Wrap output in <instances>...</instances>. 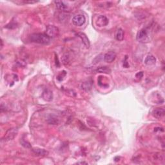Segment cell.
<instances>
[{
  "instance_id": "obj_1",
  "label": "cell",
  "mask_w": 165,
  "mask_h": 165,
  "mask_svg": "<svg viewBox=\"0 0 165 165\" xmlns=\"http://www.w3.org/2000/svg\"><path fill=\"white\" fill-rule=\"evenodd\" d=\"M30 41L39 43V44L47 45L50 43L51 38L46 34L37 33L32 34L30 36Z\"/></svg>"
},
{
  "instance_id": "obj_2",
  "label": "cell",
  "mask_w": 165,
  "mask_h": 165,
  "mask_svg": "<svg viewBox=\"0 0 165 165\" xmlns=\"http://www.w3.org/2000/svg\"><path fill=\"white\" fill-rule=\"evenodd\" d=\"M46 34L50 38H54L55 37L58 36L59 29L58 28L54 25H48L46 27Z\"/></svg>"
},
{
  "instance_id": "obj_3",
  "label": "cell",
  "mask_w": 165,
  "mask_h": 165,
  "mask_svg": "<svg viewBox=\"0 0 165 165\" xmlns=\"http://www.w3.org/2000/svg\"><path fill=\"white\" fill-rule=\"evenodd\" d=\"M136 39L139 42L145 43L148 41V35L147 30L146 29L140 30L137 34Z\"/></svg>"
},
{
  "instance_id": "obj_4",
  "label": "cell",
  "mask_w": 165,
  "mask_h": 165,
  "mask_svg": "<svg viewBox=\"0 0 165 165\" xmlns=\"http://www.w3.org/2000/svg\"><path fill=\"white\" fill-rule=\"evenodd\" d=\"M86 21V18L85 15L82 14H77L75 15L72 19V23L74 25L80 27L83 25Z\"/></svg>"
},
{
  "instance_id": "obj_5",
  "label": "cell",
  "mask_w": 165,
  "mask_h": 165,
  "mask_svg": "<svg viewBox=\"0 0 165 165\" xmlns=\"http://www.w3.org/2000/svg\"><path fill=\"white\" fill-rule=\"evenodd\" d=\"M42 98L46 101H51L53 99L52 92L49 88H45L42 93Z\"/></svg>"
},
{
  "instance_id": "obj_6",
  "label": "cell",
  "mask_w": 165,
  "mask_h": 165,
  "mask_svg": "<svg viewBox=\"0 0 165 165\" xmlns=\"http://www.w3.org/2000/svg\"><path fill=\"white\" fill-rule=\"evenodd\" d=\"M108 24V18L105 16V15H99L97 21H96V25L98 27H105Z\"/></svg>"
},
{
  "instance_id": "obj_7",
  "label": "cell",
  "mask_w": 165,
  "mask_h": 165,
  "mask_svg": "<svg viewBox=\"0 0 165 165\" xmlns=\"http://www.w3.org/2000/svg\"><path fill=\"white\" fill-rule=\"evenodd\" d=\"M116 58V53L112 51H110L105 54L104 55V61L107 63H112Z\"/></svg>"
},
{
  "instance_id": "obj_8",
  "label": "cell",
  "mask_w": 165,
  "mask_h": 165,
  "mask_svg": "<svg viewBox=\"0 0 165 165\" xmlns=\"http://www.w3.org/2000/svg\"><path fill=\"white\" fill-rule=\"evenodd\" d=\"M154 117H155L157 119H161L163 117L165 114V110L163 108H157L152 112Z\"/></svg>"
},
{
  "instance_id": "obj_9",
  "label": "cell",
  "mask_w": 165,
  "mask_h": 165,
  "mask_svg": "<svg viewBox=\"0 0 165 165\" xmlns=\"http://www.w3.org/2000/svg\"><path fill=\"white\" fill-rule=\"evenodd\" d=\"M77 36H78L81 39V41L84 44V45H85L86 48H88L90 46V43L88 38H87V36H86V34L83 32H78L77 34Z\"/></svg>"
},
{
  "instance_id": "obj_10",
  "label": "cell",
  "mask_w": 165,
  "mask_h": 165,
  "mask_svg": "<svg viewBox=\"0 0 165 165\" xmlns=\"http://www.w3.org/2000/svg\"><path fill=\"white\" fill-rule=\"evenodd\" d=\"M32 152L34 154V155H36V156L38 157H43V156H46L48 154V152L45 150V149H41V148H32Z\"/></svg>"
},
{
  "instance_id": "obj_11",
  "label": "cell",
  "mask_w": 165,
  "mask_h": 165,
  "mask_svg": "<svg viewBox=\"0 0 165 165\" xmlns=\"http://www.w3.org/2000/svg\"><path fill=\"white\" fill-rule=\"evenodd\" d=\"M18 133V130L16 128H11L9 129L6 135L5 136V138L7 140H12L15 138V136H16Z\"/></svg>"
},
{
  "instance_id": "obj_12",
  "label": "cell",
  "mask_w": 165,
  "mask_h": 165,
  "mask_svg": "<svg viewBox=\"0 0 165 165\" xmlns=\"http://www.w3.org/2000/svg\"><path fill=\"white\" fill-rule=\"evenodd\" d=\"M54 4L55 5L56 8L61 11H67V10L68 9V6L65 4L63 1H55Z\"/></svg>"
},
{
  "instance_id": "obj_13",
  "label": "cell",
  "mask_w": 165,
  "mask_h": 165,
  "mask_svg": "<svg viewBox=\"0 0 165 165\" xmlns=\"http://www.w3.org/2000/svg\"><path fill=\"white\" fill-rule=\"evenodd\" d=\"M156 63V59L152 55H148L146 56L145 60V63L146 65L150 66V65H154Z\"/></svg>"
},
{
  "instance_id": "obj_14",
  "label": "cell",
  "mask_w": 165,
  "mask_h": 165,
  "mask_svg": "<svg viewBox=\"0 0 165 165\" xmlns=\"http://www.w3.org/2000/svg\"><path fill=\"white\" fill-rule=\"evenodd\" d=\"M116 39L117 41H123L124 39V31L122 29H117L116 33Z\"/></svg>"
},
{
  "instance_id": "obj_15",
  "label": "cell",
  "mask_w": 165,
  "mask_h": 165,
  "mask_svg": "<svg viewBox=\"0 0 165 165\" xmlns=\"http://www.w3.org/2000/svg\"><path fill=\"white\" fill-rule=\"evenodd\" d=\"M81 88L85 90V91H89V90H91L92 88V84L88 81L84 82L81 84Z\"/></svg>"
},
{
  "instance_id": "obj_16",
  "label": "cell",
  "mask_w": 165,
  "mask_h": 165,
  "mask_svg": "<svg viewBox=\"0 0 165 165\" xmlns=\"http://www.w3.org/2000/svg\"><path fill=\"white\" fill-rule=\"evenodd\" d=\"M96 72H98L99 73L110 74L111 72V70L107 67H100L96 70Z\"/></svg>"
},
{
  "instance_id": "obj_17",
  "label": "cell",
  "mask_w": 165,
  "mask_h": 165,
  "mask_svg": "<svg viewBox=\"0 0 165 165\" xmlns=\"http://www.w3.org/2000/svg\"><path fill=\"white\" fill-rule=\"evenodd\" d=\"M47 121L50 124H58L59 123H60V121H59L58 118L54 116H50Z\"/></svg>"
},
{
  "instance_id": "obj_18",
  "label": "cell",
  "mask_w": 165,
  "mask_h": 165,
  "mask_svg": "<svg viewBox=\"0 0 165 165\" xmlns=\"http://www.w3.org/2000/svg\"><path fill=\"white\" fill-rule=\"evenodd\" d=\"M20 143H21V145H22L23 147H25V148H32V146H31L30 143L28 141H25V140H24L23 139L21 140Z\"/></svg>"
},
{
  "instance_id": "obj_19",
  "label": "cell",
  "mask_w": 165,
  "mask_h": 165,
  "mask_svg": "<svg viewBox=\"0 0 165 165\" xmlns=\"http://www.w3.org/2000/svg\"><path fill=\"white\" fill-rule=\"evenodd\" d=\"M143 76V72H139L138 73H137L136 74V78L138 79H141Z\"/></svg>"
},
{
  "instance_id": "obj_20",
  "label": "cell",
  "mask_w": 165,
  "mask_h": 165,
  "mask_svg": "<svg viewBox=\"0 0 165 165\" xmlns=\"http://www.w3.org/2000/svg\"><path fill=\"white\" fill-rule=\"evenodd\" d=\"M126 60H127V56H126V58H125V60H124V63H123V67H124L125 68H128V63H127Z\"/></svg>"
},
{
  "instance_id": "obj_21",
  "label": "cell",
  "mask_w": 165,
  "mask_h": 165,
  "mask_svg": "<svg viewBox=\"0 0 165 165\" xmlns=\"http://www.w3.org/2000/svg\"><path fill=\"white\" fill-rule=\"evenodd\" d=\"M77 164H87L88 163H86V162H79V163H77Z\"/></svg>"
}]
</instances>
